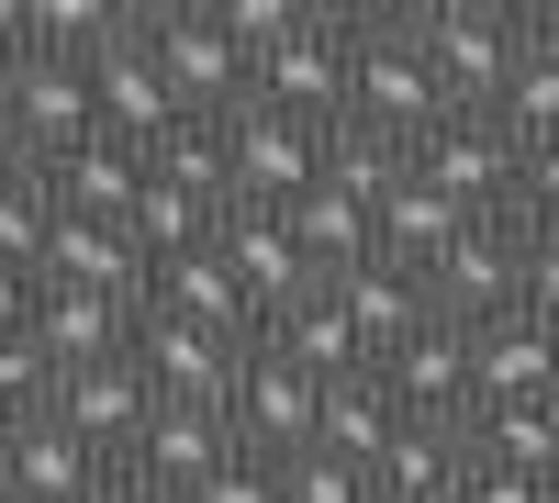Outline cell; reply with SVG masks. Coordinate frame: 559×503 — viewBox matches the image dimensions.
I'll return each instance as SVG.
<instances>
[{"mask_svg": "<svg viewBox=\"0 0 559 503\" xmlns=\"http://www.w3.org/2000/svg\"><path fill=\"white\" fill-rule=\"evenodd\" d=\"M403 34L448 112H503V79L526 57V0H403Z\"/></svg>", "mask_w": 559, "mask_h": 503, "instance_id": "1", "label": "cell"}, {"mask_svg": "<svg viewBox=\"0 0 559 503\" xmlns=\"http://www.w3.org/2000/svg\"><path fill=\"white\" fill-rule=\"evenodd\" d=\"M448 101H437V79L426 57H414V34H403V0L392 12H358L347 0V112L336 123H369V134H392V146H414Z\"/></svg>", "mask_w": 559, "mask_h": 503, "instance_id": "2", "label": "cell"}, {"mask_svg": "<svg viewBox=\"0 0 559 503\" xmlns=\"http://www.w3.org/2000/svg\"><path fill=\"white\" fill-rule=\"evenodd\" d=\"M134 45L157 57L168 101L191 123H224L247 101V57H236V34L213 23V0H134Z\"/></svg>", "mask_w": 559, "mask_h": 503, "instance_id": "3", "label": "cell"}, {"mask_svg": "<svg viewBox=\"0 0 559 503\" xmlns=\"http://www.w3.org/2000/svg\"><path fill=\"white\" fill-rule=\"evenodd\" d=\"M224 179H236V202L292 213L313 179H324V123H292V112H269V101H236V112H224Z\"/></svg>", "mask_w": 559, "mask_h": 503, "instance_id": "4", "label": "cell"}, {"mask_svg": "<svg viewBox=\"0 0 559 503\" xmlns=\"http://www.w3.org/2000/svg\"><path fill=\"white\" fill-rule=\"evenodd\" d=\"M515 268H526V224L515 213H471L448 236V258L426 268V313L437 325H492V313H515Z\"/></svg>", "mask_w": 559, "mask_h": 503, "instance_id": "5", "label": "cell"}, {"mask_svg": "<svg viewBox=\"0 0 559 503\" xmlns=\"http://www.w3.org/2000/svg\"><path fill=\"white\" fill-rule=\"evenodd\" d=\"M247 101L292 112V123H336L347 112V0H313L292 45H269L247 68Z\"/></svg>", "mask_w": 559, "mask_h": 503, "instance_id": "6", "label": "cell"}, {"mask_svg": "<svg viewBox=\"0 0 559 503\" xmlns=\"http://www.w3.org/2000/svg\"><path fill=\"white\" fill-rule=\"evenodd\" d=\"M403 168L426 179V191H448L459 213H503L515 202V134H503V112H437L403 146Z\"/></svg>", "mask_w": 559, "mask_h": 503, "instance_id": "7", "label": "cell"}, {"mask_svg": "<svg viewBox=\"0 0 559 503\" xmlns=\"http://www.w3.org/2000/svg\"><path fill=\"white\" fill-rule=\"evenodd\" d=\"M0 123H12V157L23 168H57L68 146L102 134V112H90V68L79 57H23L12 79H0Z\"/></svg>", "mask_w": 559, "mask_h": 503, "instance_id": "8", "label": "cell"}, {"mask_svg": "<svg viewBox=\"0 0 559 503\" xmlns=\"http://www.w3.org/2000/svg\"><path fill=\"white\" fill-rule=\"evenodd\" d=\"M213 258H224V280L247 291V313H258V325H269V313H292L302 291H324V268L302 258L292 213H258V202H224V224H213Z\"/></svg>", "mask_w": 559, "mask_h": 503, "instance_id": "9", "label": "cell"}, {"mask_svg": "<svg viewBox=\"0 0 559 503\" xmlns=\"http://www.w3.org/2000/svg\"><path fill=\"white\" fill-rule=\"evenodd\" d=\"M313 403H324V381H302L292 358H269V347H247V370H236V392H224V426H236V447L247 459H302L313 447Z\"/></svg>", "mask_w": 559, "mask_h": 503, "instance_id": "10", "label": "cell"}, {"mask_svg": "<svg viewBox=\"0 0 559 503\" xmlns=\"http://www.w3.org/2000/svg\"><path fill=\"white\" fill-rule=\"evenodd\" d=\"M403 426H471V325H414L392 358H369Z\"/></svg>", "mask_w": 559, "mask_h": 503, "instance_id": "11", "label": "cell"}, {"mask_svg": "<svg viewBox=\"0 0 559 503\" xmlns=\"http://www.w3.org/2000/svg\"><path fill=\"white\" fill-rule=\"evenodd\" d=\"M45 415H57L90 459H134V436H146L157 392H146V370H134V358H102V370H57Z\"/></svg>", "mask_w": 559, "mask_h": 503, "instance_id": "12", "label": "cell"}, {"mask_svg": "<svg viewBox=\"0 0 559 503\" xmlns=\"http://www.w3.org/2000/svg\"><path fill=\"white\" fill-rule=\"evenodd\" d=\"M123 358L146 370L157 403H224L236 370H247L236 336H202V325H179V313H134V347H123Z\"/></svg>", "mask_w": 559, "mask_h": 503, "instance_id": "13", "label": "cell"}, {"mask_svg": "<svg viewBox=\"0 0 559 503\" xmlns=\"http://www.w3.org/2000/svg\"><path fill=\"white\" fill-rule=\"evenodd\" d=\"M45 291H102V302H146V247L102 213H57L45 224V258H34Z\"/></svg>", "mask_w": 559, "mask_h": 503, "instance_id": "14", "label": "cell"}, {"mask_svg": "<svg viewBox=\"0 0 559 503\" xmlns=\"http://www.w3.org/2000/svg\"><path fill=\"white\" fill-rule=\"evenodd\" d=\"M90 112H102V134H112V146H157L168 123H191V112L168 101L157 57H146V45H134V23H123V34L102 45V57H90Z\"/></svg>", "mask_w": 559, "mask_h": 503, "instance_id": "15", "label": "cell"}, {"mask_svg": "<svg viewBox=\"0 0 559 503\" xmlns=\"http://www.w3.org/2000/svg\"><path fill=\"white\" fill-rule=\"evenodd\" d=\"M224 459H236V426H224V403H157L146 436H134V470H146L168 503H191Z\"/></svg>", "mask_w": 559, "mask_h": 503, "instance_id": "16", "label": "cell"}, {"mask_svg": "<svg viewBox=\"0 0 559 503\" xmlns=\"http://www.w3.org/2000/svg\"><path fill=\"white\" fill-rule=\"evenodd\" d=\"M481 403H559V336L526 325V313L471 325V415Z\"/></svg>", "mask_w": 559, "mask_h": 503, "instance_id": "17", "label": "cell"}, {"mask_svg": "<svg viewBox=\"0 0 559 503\" xmlns=\"http://www.w3.org/2000/svg\"><path fill=\"white\" fill-rule=\"evenodd\" d=\"M471 481H481V459H471L459 426H392V447L369 459V492L381 503H459Z\"/></svg>", "mask_w": 559, "mask_h": 503, "instance_id": "18", "label": "cell"}, {"mask_svg": "<svg viewBox=\"0 0 559 503\" xmlns=\"http://www.w3.org/2000/svg\"><path fill=\"white\" fill-rule=\"evenodd\" d=\"M134 313H179V325H202V336L258 347V313H247V291H236V280H224V258H213V247L157 258V268H146V302H134Z\"/></svg>", "mask_w": 559, "mask_h": 503, "instance_id": "19", "label": "cell"}, {"mask_svg": "<svg viewBox=\"0 0 559 503\" xmlns=\"http://www.w3.org/2000/svg\"><path fill=\"white\" fill-rule=\"evenodd\" d=\"M102 470H112V459H90V447H79L57 415H23V426H0V481H12V503H79Z\"/></svg>", "mask_w": 559, "mask_h": 503, "instance_id": "20", "label": "cell"}, {"mask_svg": "<svg viewBox=\"0 0 559 503\" xmlns=\"http://www.w3.org/2000/svg\"><path fill=\"white\" fill-rule=\"evenodd\" d=\"M324 291H336V313L358 325L369 358H392L414 325H437V313H426V280H414V268H392V258H358V268H336Z\"/></svg>", "mask_w": 559, "mask_h": 503, "instance_id": "21", "label": "cell"}, {"mask_svg": "<svg viewBox=\"0 0 559 503\" xmlns=\"http://www.w3.org/2000/svg\"><path fill=\"white\" fill-rule=\"evenodd\" d=\"M34 347H45V370H102V358L134 347V302H102V291H34Z\"/></svg>", "mask_w": 559, "mask_h": 503, "instance_id": "22", "label": "cell"}, {"mask_svg": "<svg viewBox=\"0 0 559 503\" xmlns=\"http://www.w3.org/2000/svg\"><path fill=\"white\" fill-rule=\"evenodd\" d=\"M258 347H269V358H292L302 381H347V370H369V347H358V325L336 313V291H302L292 313H269Z\"/></svg>", "mask_w": 559, "mask_h": 503, "instance_id": "23", "label": "cell"}, {"mask_svg": "<svg viewBox=\"0 0 559 503\" xmlns=\"http://www.w3.org/2000/svg\"><path fill=\"white\" fill-rule=\"evenodd\" d=\"M45 191H57V213H102V224H123L134 191H146V146H112V134H90V146H68L57 168H45Z\"/></svg>", "mask_w": 559, "mask_h": 503, "instance_id": "24", "label": "cell"}, {"mask_svg": "<svg viewBox=\"0 0 559 503\" xmlns=\"http://www.w3.org/2000/svg\"><path fill=\"white\" fill-rule=\"evenodd\" d=\"M459 224H471V213H459L448 191H426V179L403 168V191L381 202V224H369V258H392V268H414V280H426V268L448 258V236H459Z\"/></svg>", "mask_w": 559, "mask_h": 503, "instance_id": "25", "label": "cell"}, {"mask_svg": "<svg viewBox=\"0 0 559 503\" xmlns=\"http://www.w3.org/2000/svg\"><path fill=\"white\" fill-rule=\"evenodd\" d=\"M392 392H381V370H347V381H324V403H313V447H324V459H381V447H392Z\"/></svg>", "mask_w": 559, "mask_h": 503, "instance_id": "26", "label": "cell"}, {"mask_svg": "<svg viewBox=\"0 0 559 503\" xmlns=\"http://www.w3.org/2000/svg\"><path fill=\"white\" fill-rule=\"evenodd\" d=\"M459 436H471L481 470H537V481H559V403H481Z\"/></svg>", "mask_w": 559, "mask_h": 503, "instance_id": "27", "label": "cell"}, {"mask_svg": "<svg viewBox=\"0 0 559 503\" xmlns=\"http://www.w3.org/2000/svg\"><path fill=\"white\" fill-rule=\"evenodd\" d=\"M503 134H515V146L559 134V12H526V57L503 79Z\"/></svg>", "mask_w": 559, "mask_h": 503, "instance_id": "28", "label": "cell"}, {"mask_svg": "<svg viewBox=\"0 0 559 503\" xmlns=\"http://www.w3.org/2000/svg\"><path fill=\"white\" fill-rule=\"evenodd\" d=\"M369 224H381V213H369L358 191H336V179H313V191L292 202V236H302V258L324 268V280H336V268H358V258H369Z\"/></svg>", "mask_w": 559, "mask_h": 503, "instance_id": "29", "label": "cell"}, {"mask_svg": "<svg viewBox=\"0 0 559 503\" xmlns=\"http://www.w3.org/2000/svg\"><path fill=\"white\" fill-rule=\"evenodd\" d=\"M213 224H224L213 202H191V191H168V179L146 168V191H134V213H123V236L146 247V268H157V258H191V247H213Z\"/></svg>", "mask_w": 559, "mask_h": 503, "instance_id": "30", "label": "cell"}, {"mask_svg": "<svg viewBox=\"0 0 559 503\" xmlns=\"http://www.w3.org/2000/svg\"><path fill=\"white\" fill-rule=\"evenodd\" d=\"M146 168L168 179V191H191V202H236V179H224V123H168L157 146H146Z\"/></svg>", "mask_w": 559, "mask_h": 503, "instance_id": "31", "label": "cell"}, {"mask_svg": "<svg viewBox=\"0 0 559 503\" xmlns=\"http://www.w3.org/2000/svg\"><path fill=\"white\" fill-rule=\"evenodd\" d=\"M324 179L381 213V202L403 191V146H392V134H369V123H324Z\"/></svg>", "mask_w": 559, "mask_h": 503, "instance_id": "32", "label": "cell"}, {"mask_svg": "<svg viewBox=\"0 0 559 503\" xmlns=\"http://www.w3.org/2000/svg\"><path fill=\"white\" fill-rule=\"evenodd\" d=\"M45 224H57V191H45V168L0 157V268H23V280H34V258H45Z\"/></svg>", "mask_w": 559, "mask_h": 503, "instance_id": "33", "label": "cell"}, {"mask_svg": "<svg viewBox=\"0 0 559 503\" xmlns=\"http://www.w3.org/2000/svg\"><path fill=\"white\" fill-rule=\"evenodd\" d=\"M280 503H381V492H369L358 459H324V447H302V459H280Z\"/></svg>", "mask_w": 559, "mask_h": 503, "instance_id": "34", "label": "cell"}, {"mask_svg": "<svg viewBox=\"0 0 559 503\" xmlns=\"http://www.w3.org/2000/svg\"><path fill=\"white\" fill-rule=\"evenodd\" d=\"M302 12H313V0H213V23L236 34V57H247V68L269 57V45H292V34H302Z\"/></svg>", "mask_w": 559, "mask_h": 503, "instance_id": "35", "label": "cell"}, {"mask_svg": "<svg viewBox=\"0 0 559 503\" xmlns=\"http://www.w3.org/2000/svg\"><path fill=\"white\" fill-rule=\"evenodd\" d=\"M45 392H57V370H45V347H34V325H23V336H0V426H23V415H45Z\"/></svg>", "mask_w": 559, "mask_h": 503, "instance_id": "36", "label": "cell"}, {"mask_svg": "<svg viewBox=\"0 0 559 503\" xmlns=\"http://www.w3.org/2000/svg\"><path fill=\"white\" fill-rule=\"evenodd\" d=\"M515 313L559 336V224H526V268H515Z\"/></svg>", "mask_w": 559, "mask_h": 503, "instance_id": "37", "label": "cell"}, {"mask_svg": "<svg viewBox=\"0 0 559 503\" xmlns=\"http://www.w3.org/2000/svg\"><path fill=\"white\" fill-rule=\"evenodd\" d=\"M515 224H559V134H537V146H515V202H503Z\"/></svg>", "mask_w": 559, "mask_h": 503, "instance_id": "38", "label": "cell"}, {"mask_svg": "<svg viewBox=\"0 0 559 503\" xmlns=\"http://www.w3.org/2000/svg\"><path fill=\"white\" fill-rule=\"evenodd\" d=\"M191 503H280V470H269V459H247V447H236V459H224V470H213V481H202Z\"/></svg>", "mask_w": 559, "mask_h": 503, "instance_id": "39", "label": "cell"}, {"mask_svg": "<svg viewBox=\"0 0 559 503\" xmlns=\"http://www.w3.org/2000/svg\"><path fill=\"white\" fill-rule=\"evenodd\" d=\"M459 503H559V481H537V470H481Z\"/></svg>", "mask_w": 559, "mask_h": 503, "instance_id": "40", "label": "cell"}, {"mask_svg": "<svg viewBox=\"0 0 559 503\" xmlns=\"http://www.w3.org/2000/svg\"><path fill=\"white\" fill-rule=\"evenodd\" d=\"M79 503H168V492H157L146 470H134V459H112V470H102V481H90Z\"/></svg>", "mask_w": 559, "mask_h": 503, "instance_id": "41", "label": "cell"}, {"mask_svg": "<svg viewBox=\"0 0 559 503\" xmlns=\"http://www.w3.org/2000/svg\"><path fill=\"white\" fill-rule=\"evenodd\" d=\"M34 291H45V280H23V268H0V336H23V325H34Z\"/></svg>", "mask_w": 559, "mask_h": 503, "instance_id": "42", "label": "cell"}, {"mask_svg": "<svg viewBox=\"0 0 559 503\" xmlns=\"http://www.w3.org/2000/svg\"><path fill=\"white\" fill-rule=\"evenodd\" d=\"M23 57H34V34H23V0H0V79H12Z\"/></svg>", "mask_w": 559, "mask_h": 503, "instance_id": "43", "label": "cell"}, {"mask_svg": "<svg viewBox=\"0 0 559 503\" xmlns=\"http://www.w3.org/2000/svg\"><path fill=\"white\" fill-rule=\"evenodd\" d=\"M0 157H12V123H0Z\"/></svg>", "mask_w": 559, "mask_h": 503, "instance_id": "44", "label": "cell"}, {"mask_svg": "<svg viewBox=\"0 0 559 503\" xmlns=\"http://www.w3.org/2000/svg\"><path fill=\"white\" fill-rule=\"evenodd\" d=\"M0 503H12V481H0Z\"/></svg>", "mask_w": 559, "mask_h": 503, "instance_id": "45", "label": "cell"}]
</instances>
